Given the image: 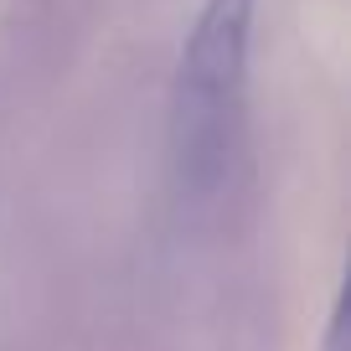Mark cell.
<instances>
[{"mask_svg":"<svg viewBox=\"0 0 351 351\" xmlns=\"http://www.w3.org/2000/svg\"><path fill=\"white\" fill-rule=\"evenodd\" d=\"M258 0H202L171 77V150L176 191L186 202H212L232 176L248 124V62Z\"/></svg>","mask_w":351,"mask_h":351,"instance_id":"cell-1","label":"cell"},{"mask_svg":"<svg viewBox=\"0 0 351 351\" xmlns=\"http://www.w3.org/2000/svg\"><path fill=\"white\" fill-rule=\"evenodd\" d=\"M326 351H346V300L336 295L330 305V326H326Z\"/></svg>","mask_w":351,"mask_h":351,"instance_id":"cell-2","label":"cell"}]
</instances>
